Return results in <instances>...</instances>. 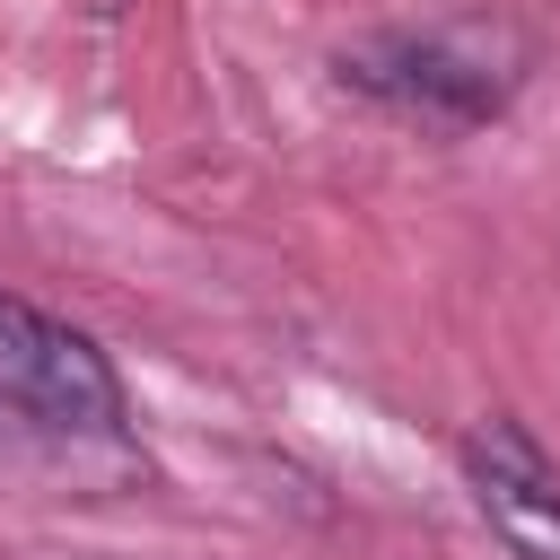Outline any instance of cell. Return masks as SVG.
<instances>
[{
  "label": "cell",
  "instance_id": "obj_2",
  "mask_svg": "<svg viewBox=\"0 0 560 560\" xmlns=\"http://www.w3.org/2000/svg\"><path fill=\"white\" fill-rule=\"evenodd\" d=\"M0 411L26 429H52V438H122L131 429L114 359L79 324H61L52 306H35L18 289H0Z\"/></svg>",
  "mask_w": 560,
  "mask_h": 560
},
{
  "label": "cell",
  "instance_id": "obj_1",
  "mask_svg": "<svg viewBox=\"0 0 560 560\" xmlns=\"http://www.w3.org/2000/svg\"><path fill=\"white\" fill-rule=\"evenodd\" d=\"M341 88H359L368 105L420 122V131H481L508 114V96L534 70V35L499 9H464V18H429V26H385L332 52Z\"/></svg>",
  "mask_w": 560,
  "mask_h": 560
},
{
  "label": "cell",
  "instance_id": "obj_3",
  "mask_svg": "<svg viewBox=\"0 0 560 560\" xmlns=\"http://www.w3.org/2000/svg\"><path fill=\"white\" fill-rule=\"evenodd\" d=\"M464 490L481 508V525L499 534L508 560H560V464L542 455V438L508 411H481L464 429Z\"/></svg>",
  "mask_w": 560,
  "mask_h": 560
}]
</instances>
